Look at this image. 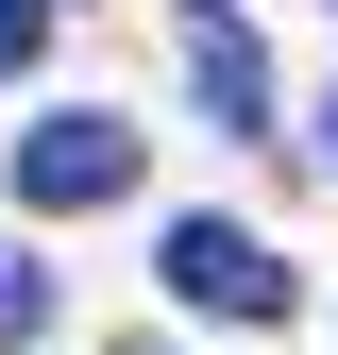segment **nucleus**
<instances>
[{
	"mask_svg": "<svg viewBox=\"0 0 338 355\" xmlns=\"http://www.w3.org/2000/svg\"><path fill=\"white\" fill-rule=\"evenodd\" d=\"M169 288L203 304V322H287V254L254 237V220H169V254H152Z\"/></svg>",
	"mask_w": 338,
	"mask_h": 355,
	"instance_id": "obj_1",
	"label": "nucleus"
},
{
	"mask_svg": "<svg viewBox=\"0 0 338 355\" xmlns=\"http://www.w3.org/2000/svg\"><path fill=\"white\" fill-rule=\"evenodd\" d=\"M51 322V271H34V254H0V338H34Z\"/></svg>",
	"mask_w": 338,
	"mask_h": 355,
	"instance_id": "obj_4",
	"label": "nucleus"
},
{
	"mask_svg": "<svg viewBox=\"0 0 338 355\" xmlns=\"http://www.w3.org/2000/svg\"><path fill=\"white\" fill-rule=\"evenodd\" d=\"M51 51V0H0V68H34Z\"/></svg>",
	"mask_w": 338,
	"mask_h": 355,
	"instance_id": "obj_5",
	"label": "nucleus"
},
{
	"mask_svg": "<svg viewBox=\"0 0 338 355\" xmlns=\"http://www.w3.org/2000/svg\"><path fill=\"white\" fill-rule=\"evenodd\" d=\"M118 187H136V119H102V102H84V119H34V136H17V203H34V220L118 203Z\"/></svg>",
	"mask_w": 338,
	"mask_h": 355,
	"instance_id": "obj_2",
	"label": "nucleus"
},
{
	"mask_svg": "<svg viewBox=\"0 0 338 355\" xmlns=\"http://www.w3.org/2000/svg\"><path fill=\"white\" fill-rule=\"evenodd\" d=\"M321 153H338V102H321Z\"/></svg>",
	"mask_w": 338,
	"mask_h": 355,
	"instance_id": "obj_6",
	"label": "nucleus"
},
{
	"mask_svg": "<svg viewBox=\"0 0 338 355\" xmlns=\"http://www.w3.org/2000/svg\"><path fill=\"white\" fill-rule=\"evenodd\" d=\"M186 85H203V119H220V136H271V51H254L220 0L186 17Z\"/></svg>",
	"mask_w": 338,
	"mask_h": 355,
	"instance_id": "obj_3",
	"label": "nucleus"
}]
</instances>
